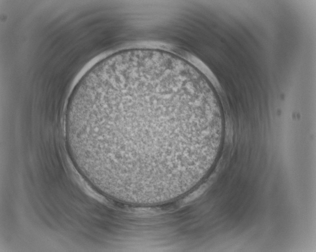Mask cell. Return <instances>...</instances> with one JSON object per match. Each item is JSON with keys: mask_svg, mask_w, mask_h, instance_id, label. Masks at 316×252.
Returning a JSON list of instances; mask_svg holds the SVG:
<instances>
[{"mask_svg": "<svg viewBox=\"0 0 316 252\" xmlns=\"http://www.w3.org/2000/svg\"><path fill=\"white\" fill-rule=\"evenodd\" d=\"M204 104L166 87H141L117 106L110 130L118 144L153 173L196 156L204 131Z\"/></svg>", "mask_w": 316, "mask_h": 252, "instance_id": "1", "label": "cell"}]
</instances>
